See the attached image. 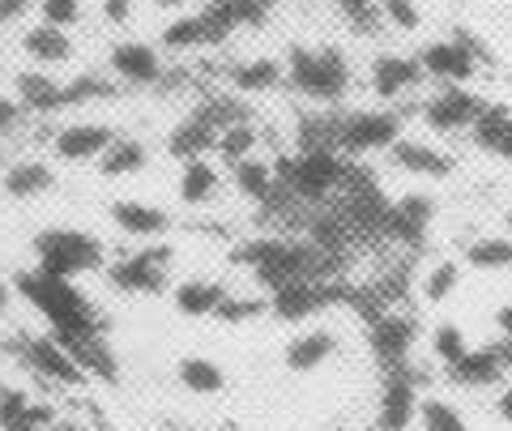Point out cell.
<instances>
[{
  "label": "cell",
  "mask_w": 512,
  "mask_h": 431,
  "mask_svg": "<svg viewBox=\"0 0 512 431\" xmlns=\"http://www.w3.org/2000/svg\"><path fill=\"white\" fill-rule=\"evenodd\" d=\"M13 286H18L22 299H30L43 312V321L52 325V333L64 346H73V342L99 333L90 299L77 291L73 278H56V274H47V269H26V274H18Z\"/></svg>",
  "instance_id": "cell-1"
},
{
  "label": "cell",
  "mask_w": 512,
  "mask_h": 431,
  "mask_svg": "<svg viewBox=\"0 0 512 431\" xmlns=\"http://www.w3.org/2000/svg\"><path fill=\"white\" fill-rule=\"evenodd\" d=\"M235 261L248 265L256 282L278 291L291 282H308V278H325V261L329 252L316 248L312 239H252V244L235 248Z\"/></svg>",
  "instance_id": "cell-2"
},
{
  "label": "cell",
  "mask_w": 512,
  "mask_h": 431,
  "mask_svg": "<svg viewBox=\"0 0 512 431\" xmlns=\"http://www.w3.org/2000/svg\"><path fill=\"white\" fill-rule=\"evenodd\" d=\"M282 65H286V86H295L303 99H312L320 107L342 103L350 90V77H355L346 52L333 43H291Z\"/></svg>",
  "instance_id": "cell-3"
},
{
  "label": "cell",
  "mask_w": 512,
  "mask_h": 431,
  "mask_svg": "<svg viewBox=\"0 0 512 431\" xmlns=\"http://www.w3.org/2000/svg\"><path fill=\"white\" fill-rule=\"evenodd\" d=\"M282 188L291 193L295 201H308V205H320L329 201L338 188H346V175H350V163L342 150H299L291 163H286L282 171Z\"/></svg>",
  "instance_id": "cell-4"
},
{
  "label": "cell",
  "mask_w": 512,
  "mask_h": 431,
  "mask_svg": "<svg viewBox=\"0 0 512 431\" xmlns=\"http://www.w3.org/2000/svg\"><path fill=\"white\" fill-rule=\"evenodd\" d=\"M35 257H39V269H47V274L82 278V274H90V269H99L107 261V252L90 231L47 227V231L35 235Z\"/></svg>",
  "instance_id": "cell-5"
},
{
  "label": "cell",
  "mask_w": 512,
  "mask_h": 431,
  "mask_svg": "<svg viewBox=\"0 0 512 431\" xmlns=\"http://www.w3.org/2000/svg\"><path fill=\"white\" fill-rule=\"evenodd\" d=\"M402 116L393 107H359V111H342L338 116V146L346 158H367V154H389L402 141Z\"/></svg>",
  "instance_id": "cell-6"
},
{
  "label": "cell",
  "mask_w": 512,
  "mask_h": 431,
  "mask_svg": "<svg viewBox=\"0 0 512 431\" xmlns=\"http://www.w3.org/2000/svg\"><path fill=\"white\" fill-rule=\"evenodd\" d=\"M171 261H175L171 244H141L137 252H124L120 261H111L107 278L124 295H158L167 286Z\"/></svg>",
  "instance_id": "cell-7"
},
{
  "label": "cell",
  "mask_w": 512,
  "mask_h": 431,
  "mask_svg": "<svg viewBox=\"0 0 512 431\" xmlns=\"http://www.w3.org/2000/svg\"><path fill=\"white\" fill-rule=\"evenodd\" d=\"M487 111V99L470 86H440L431 99L423 103V124L431 133H470L474 120Z\"/></svg>",
  "instance_id": "cell-8"
},
{
  "label": "cell",
  "mask_w": 512,
  "mask_h": 431,
  "mask_svg": "<svg viewBox=\"0 0 512 431\" xmlns=\"http://www.w3.org/2000/svg\"><path fill=\"white\" fill-rule=\"evenodd\" d=\"M235 35V26L222 18L218 5H205L201 13H180L175 22L163 26V47L167 52H201V47H218Z\"/></svg>",
  "instance_id": "cell-9"
},
{
  "label": "cell",
  "mask_w": 512,
  "mask_h": 431,
  "mask_svg": "<svg viewBox=\"0 0 512 431\" xmlns=\"http://www.w3.org/2000/svg\"><path fill=\"white\" fill-rule=\"evenodd\" d=\"M107 73L124 86H158V77L167 73L163 47H154L146 39H120L107 52Z\"/></svg>",
  "instance_id": "cell-10"
},
{
  "label": "cell",
  "mask_w": 512,
  "mask_h": 431,
  "mask_svg": "<svg viewBox=\"0 0 512 431\" xmlns=\"http://www.w3.org/2000/svg\"><path fill=\"white\" fill-rule=\"evenodd\" d=\"M512 367V342L500 338V342H487V346H470L453 367H448V380L461 389H491L500 385Z\"/></svg>",
  "instance_id": "cell-11"
},
{
  "label": "cell",
  "mask_w": 512,
  "mask_h": 431,
  "mask_svg": "<svg viewBox=\"0 0 512 431\" xmlns=\"http://www.w3.org/2000/svg\"><path fill=\"white\" fill-rule=\"evenodd\" d=\"M419 376L410 367H397V372H384V389H380V410L376 423L380 431H406L410 423H419Z\"/></svg>",
  "instance_id": "cell-12"
},
{
  "label": "cell",
  "mask_w": 512,
  "mask_h": 431,
  "mask_svg": "<svg viewBox=\"0 0 512 431\" xmlns=\"http://www.w3.org/2000/svg\"><path fill=\"white\" fill-rule=\"evenodd\" d=\"M116 129L99 120H69L60 124L56 137H52V150L60 163H99V158L116 146Z\"/></svg>",
  "instance_id": "cell-13"
},
{
  "label": "cell",
  "mask_w": 512,
  "mask_h": 431,
  "mask_svg": "<svg viewBox=\"0 0 512 431\" xmlns=\"http://www.w3.org/2000/svg\"><path fill=\"white\" fill-rule=\"evenodd\" d=\"M419 338V325L406 312H384L372 321V355L384 372H397V367H410V350Z\"/></svg>",
  "instance_id": "cell-14"
},
{
  "label": "cell",
  "mask_w": 512,
  "mask_h": 431,
  "mask_svg": "<svg viewBox=\"0 0 512 431\" xmlns=\"http://www.w3.org/2000/svg\"><path fill=\"white\" fill-rule=\"evenodd\" d=\"M419 65H423L427 77H436L440 86H466V82H474V77H478V69H483L453 35L423 43L419 47Z\"/></svg>",
  "instance_id": "cell-15"
},
{
  "label": "cell",
  "mask_w": 512,
  "mask_h": 431,
  "mask_svg": "<svg viewBox=\"0 0 512 431\" xmlns=\"http://www.w3.org/2000/svg\"><path fill=\"white\" fill-rule=\"evenodd\" d=\"M423 65L419 56H402V52H380L372 60V69H367V86H372V94L380 103H397L402 94H410L414 86L423 82Z\"/></svg>",
  "instance_id": "cell-16"
},
{
  "label": "cell",
  "mask_w": 512,
  "mask_h": 431,
  "mask_svg": "<svg viewBox=\"0 0 512 431\" xmlns=\"http://www.w3.org/2000/svg\"><path fill=\"white\" fill-rule=\"evenodd\" d=\"M333 303V291L325 278H308V282H291V286H278V291H269V312L278 316V321H312L316 312H325Z\"/></svg>",
  "instance_id": "cell-17"
},
{
  "label": "cell",
  "mask_w": 512,
  "mask_h": 431,
  "mask_svg": "<svg viewBox=\"0 0 512 431\" xmlns=\"http://www.w3.org/2000/svg\"><path fill=\"white\" fill-rule=\"evenodd\" d=\"M389 163L397 171L414 175V180H448V175L457 171L453 154L440 150V146H431V141H419V137H402V141H397V146L389 150Z\"/></svg>",
  "instance_id": "cell-18"
},
{
  "label": "cell",
  "mask_w": 512,
  "mask_h": 431,
  "mask_svg": "<svg viewBox=\"0 0 512 431\" xmlns=\"http://www.w3.org/2000/svg\"><path fill=\"white\" fill-rule=\"evenodd\" d=\"M26 363L35 367L39 376L56 380V385H82V380H90L86 367L77 363V355L56 338V333H47V338H30L26 342Z\"/></svg>",
  "instance_id": "cell-19"
},
{
  "label": "cell",
  "mask_w": 512,
  "mask_h": 431,
  "mask_svg": "<svg viewBox=\"0 0 512 431\" xmlns=\"http://www.w3.org/2000/svg\"><path fill=\"white\" fill-rule=\"evenodd\" d=\"M431 222H436V197H427V193H406L389 205V235L406 248L423 244Z\"/></svg>",
  "instance_id": "cell-20"
},
{
  "label": "cell",
  "mask_w": 512,
  "mask_h": 431,
  "mask_svg": "<svg viewBox=\"0 0 512 431\" xmlns=\"http://www.w3.org/2000/svg\"><path fill=\"white\" fill-rule=\"evenodd\" d=\"M111 222H116V231H124L128 239H141V244H150V239H163L171 231V218L167 210H158V205H146V201H111Z\"/></svg>",
  "instance_id": "cell-21"
},
{
  "label": "cell",
  "mask_w": 512,
  "mask_h": 431,
  "mask_svg": "<svg viewBox=\"0 0 512 431\" xmlns=\"http://www.w3.org/2000/svg\"><path fill=\"white\" fill-rule=\"evenodd\" d=\"M77 52L73 43V30H60V26H47V22H35L22 35V56L30 60V65L39 69H52V65H69Z\"/></svg>",
  "instance_id": "cell-22"
},
{
  "label": "cell",
  "mask_w": 512,
  "mask_h": 431,
  "mask_svg": "<svg viewBox=\"0 0 512 431\" xmlns=\"http://www.w3.org/2000/svg\"><path fill=\"white\" fill-rule=\"evenodd\" d=\"M470 141L487 158H500V163H512V107L504 103H487V111L474 120Z\"/></svg>",
  "instance_id": "cell-23"
},
{
  "label": "cell",
  "mask_w": 512,
  "mask_h": 431,
  "mask_svg": "<svg viewBox=\"0 0 512 431\" xmlns=\"http://www.w3.org/2000/svg\"><path fill=\"white\" fill-rule=\"evenodd\" d=\"M214 146H218V124L205 116L201 107L192 111L188 120L175 124L171 137H167V154H171V158H184V163H188V158H205Z\"/></svg>",
  "instance_id": "cell-24"
},
{
  "label": "cell",
  "mask_w": 512,
  "mask_h": 431,
  "mask_svg": "<svg viewBox=\"0 0 512 431\" xmlns=\"http://www.w3.org/2000/svg\"><path fill=\"white\" fill-rule=\"evenodd\" d=\"M333 355H338V338H333L329 329H303L286 342L282 363L291 367V372H316V367H325Z\"/></svg>",
  "instance_id": "cell-25"
},
{
  "label": "cell",
  "mask_w": 512,
  "mask_h": 431,
  "mask_svg": "<svg viewBox=\"0 0 512 431\" xmlns=\"http://www.w3.org/2000/svg\"><path fill=\"white\" fill-rule=\"evenodd\" d=\"M227 286L214 282V278H188L171 291L175 299V312L188 316V321H205V316H218V308L227 303Z\"/></svg>",
  "instance_id": "cell-26"
},
{
  "label": "cell",
  "mask_w": 512,
  "mask_h": 431,
  "mask_svg": "<svg viewBox=\"0 0 512 431\" xmlns=\"http://www.w3.org/2000/svg\"><path fill=\"white\" fill-rule=\"evenodd\" d=\"M52 184H56V171L43 158H18V163H9L5 175H0V188L18 201H35L43 193H52Z\"/></svg>",
  "instance_id": "cell-27"
},
{
  "label": "cell",
  "mask_w": 512,
  "mask_h": 431,
  "mask_svg": "<svg viewBox=\"0 0 512 431\" xmlns=\"http://www.w3.org/2000/svg\"><path fill=\"white\" fill-rule=\"evenodd\" d=\"M227 82H231L235 94H269V90H278L286 82V65L274 56H252V60L231 65Z\"/></svg>",
  "instance_id": "cell-28"
},
{
  "label": "cell",
  "mask_w": 512,
  "mask_h": 431,
  "mask_svg": "<svg viewBox=\"0 0 512 431\" xmlns=\"http://www.w3.org/2000/svg\"><path fill=\"white\" fill-rule=\"evenodd\" d=\"M231 184H235V193L239 197H248L256 205H269L278 197V188H282V175L265 163V158H244V163H235L231 167Z\"/></svg>",
  "instance_id": "cell-29"
},
{
  "label": "cell",
  "mask_w": 512,
  "mask_h": 431,
  "mask_svg": "<svg viewBox=\"0 0 512 431\" xmlns=\"http://www.w3.org/2000/svg\"><path fill=\"white\" fill-rule=\"evenodd\" d=\"M218 184H222V175H218V167L210 163V158H188V163L180 167L175 193H180L184 205H210L218 197Z\"/></svg>",
  "instance_id": "cell-30"
},
{
  "label": "cell",
  "mask_w": 512,
  "mask_h": 431,
  "mask_svg": "<svg viewBox=\"0 0 512 431\" xmlns=\"http://www.w3.org/2000/svg\"><path fill=\"white\" fill-rule=\"evenodd\" d=\"M175 376H180V385L197 397H218L227 389V372H222L210 355H184L175 363Z\"/></svg>",
  "instance_id": "cell-31"
},
{
  "label": "cell",
  "mask_w": 512,
  "mask_h": 431,
  "mask_svg": "<svg viewBox=\"0 0 512 431\" xmlns=\"http://www.w3.org/2000/svg\"><path fill=\"white\" fill-rule=\"evenodd\" d=\"M18 103L26 111H39V116H47V111H60L64 107V82L47 77L43 69L18 73Z\"/></svg>",
  "instance_id": "cell-32"
},
{
  "label": "cell",
  "mask_w": 512,
  "mask_h": 431,
  "mask_svg": "<svg viewBox=\"0 0 512 431\" xmlns=\"http://www.w3.org/2000/svg\"><path fill=\"white\" fill-rule=\"evenodd\" d=\"M146 167H150V150L133 137H120L116 146L99 158V171L107 175V180H128V175H141Z\"/></svg>",
  "instance_id": "cell-33"
},
{
  "label": "cell",
  "mask_w": 512,
  "mask_h": 431,
  "mask_svg": "<svg viewBox=\"0 0 512 431\" xmlns=\"http://www.w3.org/2000/svg\"><path fill=\"white\" fill-rule=\"evenodd\" d=\"M466 265L495 274V269H512V235H483L466 248Z\"/></svg>",
  "instance_id": "cell-34"
},
{
  "label": "cell",
  "mask_w": 512,
  "mask_h": 431,
  "mask_svg": "<svg viewBox=\"0 0 512 431\" xmlns=\"http://www.w3.org/2000/svg\"><path fill=\"white\" fill-rule=\"evenodd\" d=\"M69 350L77 355V363L86 367V376H90V380H107V385H111V380L120 376V367H116V355H111V346H107V342L99 338V333H94V338H82V342H73Z\"/></svg>",
  "instance_id": "cell-35"
},
{
  "label": "cell",
  "mask_w": 512,
  "mask_h": 431,
  "mask_svg": "<svg viewBox=\"0 0 512 431\" xmlns=\"http://www.w3.org/2000/svg\"><path fill=\"white\" fill-rule=\"evenodd\" d=\"M256 141H261V137H256V124H252V120H239V124H227V129L218 133L214 154H218L227 167H235V163H244V158H252Z\"/></svg>",
  "instance_id": "cell-36"
},
{
  "label": "cell",
  "mask_w": 512,
  "mask_h": 431,
  "mask_svg": "<svg viewBox=\"0 0 512 431\" xmlns=\"http://www.w3.org/2000/svg\"><path fill=\"white\" fill-rule=\"evenodd\" d=\"M419 427H423V431H470L466 414H461L453 402H444V397H423V406H419Z\"/></svg>",
  "instance_id": "cell-37"
},
{
  "label": "cell",
  "mask_w": 512,
  "mask_h": 431,
  "mask_svg": "<svg viewBox=\"0 0 512 431\" xmlns=\"http://www.w3.org/2000/svg\"><path fill=\"white\" fill-rule=\"evenodd\" d=\"M423 299L427 303H444V299H453V291L461 286V261H436L423 274Z\"/></svg>",
  "instance_id": "cell-38"
},
{
  "label": "cell",
  "mask_w": 512,
  "mask_h": 431,
  "mask_svg": "<svg viewBox=\"0 0 512 431\" xmlns=\"http://www.w3.org/2000/svg\"><path fill=\"white\" fill-rule=\"evenodd\" d=\"M466 350H470V342H466V333H461V325L444 321V325L431 329V355L444 363V372H448V367H453L461 355H466Z\"/></svg>",
  "instance_id": "cell-39"
},
{
  "label": "cell",
  "mask_w": 512,
  "mask_h": 431,
  "mask_svg": "<svg viewBox=\"0 0 512 431\" xmlns=\"http://www.w3.org/2000/svg\"><path fill=\"white\" fill-rule=\"evenodd\" d=\"M265 312H269V299H261V295H227V303L218 308L214 321H222V325H248V321H256V316H265Z\"/></svg>",
  "instance_id": "cell-40"
},
{
  "label": "cell",
  "mask_w": 512,
  "mask_h": 431,
  "mask_svg": "<svg viewBox=\"0 0 512 431\" xmlns=\"http://www.w3.org/2000/svg\"><path fill=\"white\" fill-rule=\"evenodd\" d=\"M35 9H39V22L60 26V30L82 26V18H86V0H39Z\"/></svg>",
  "instance_id": "cell-41"
},
{
  "label": "cell",
  "mask_w": 512,
  "mask_h": 431,
  "mask_svg": "<svg viewBox=\"0 0 512 431\" xmlns=\"http://www.w3.org/2000/svg\"><path fill=\"white\" fill-rule=\"evenodd\" d=\"M376 5H380V18L389 22L393 30H406V35H414V30L423 26L419 0H376Z\"/></svg>",
  "instance_id": "cell-42"
},
{
  "label": "cell",
  "mask_w": 512,
  "mask_h": 431,
  "mask_svg": "<svg viewBox=\"0 0 512 431\" xmlns=\"http://www.w3.org/2000/svg\"><path fill=\"white\" fill-rule=\"evenodd\" d=\"M26 414H30V397L22 389H5V393H0V427L18 431V427H26Z\"/></svg>",
  "instance_id": "cell-43"
},
{
  "label": "cell",
  "mask_w": 512,
  "mask_h": 431,
  "mask_svg": "<svg viewBox=\"0 0 512 431\" xmlns=\"http://www.w3.org/2000/svg\"><path fill=\"white\" fill-rule=\"evenodd\" d=\"M453 39H457L461 47H466V52L478 60V65H487V69L495 65V52H491V43H487L483 35H478V30H470V26H457V30H453Z\"/></svg>",
  "instance_id": "cell-44"
},
{
  "label": "cell",
  "mask_w": 512,
  "mask_h": 431,
  "mask_svg": "<svg viewBox=\"0 0 512 431\" xmlns=\"http://www.w3.org/2000/svg\"><path fill=\"white\" fill-rule=\"evenodd\" d=\"M329 5H333V9H342L359 30L372 26V18H380V5H376V0H329Z\"/></svg>",
  "instance_id": "cell-45"
},
{
  "label": "cell",
  "mask_w": 512,
  "mask_h": 431,
  "mask_svg": "<svg viewBox=\"0 0 512 431\" xmlns=\"http://www.w3.org/2000/svg\"><path fill=\"white\" fill-rule=\"evenodd\" d=\"M141 0H99V13H103V22L107 26H128L133 22V13H137Z\"/></svg>",
  "instance_id": "cell-46"
},
{
  "label": "cell",
  "mask_w": 512,
  "mask_h": 431,
  "mask_svg": "<svg viewBox=\"0 0 512 431\" xmlns=\"http://www.w3.org/2000/svg\"><path fill=\"white\" fill-rule=\"evenodd\" d=\"M35 5H39V0H0V30L13 26V22H22Z\"/></svg>",
  "instance_id": "cell-47"
},
{
  "label": "cell",
  "mask_w": 512,
  "mask_h": 431,
  "mask_svg": "<svg viewBox=\"0 0 512 431\" xmlns=\"http://www.w3.org/2000/svg\"><path fill=\"white\" fill-rule=\"evenodd\" d=\"M22 103L18 99H5V94H0V133H13L22 124Z\"/></svg>",
  "instance_id": "cell-48"
},
{
  "label": "cell",
  "mask_w": 512,
  "mask_h": 431,
  "mask_svg": "<svg viewBox=\"0 0 512 431\" xmlns=\"http://www.w3.org/2000/svg\"><path fill=\"white\" fill-rule=\"evenodd\" d=\"M495 414H500L504 423H512V380L500 389V397H495Z\"/></svg>",
  "instance_id": "cell-49"
},
{
  "label": "cell",
  "mask_w": 512,
  "mask_h": 431,
  "mask_svg": "<svg viewBox=\"0 0 512 431\" xmlns=\"http://www.w3.org/2000/svg\"><path fill=\"white\" fill-rule=\"evenodd\" d=\"M495 329H500V338L512 342V303H504V308H495Z\"/></svg>",
  "instance_id": "cell-50"
},
{
  "label": "cell",
  "mask_w": 512,
  "mask_h": 431,
  "mask_svg": "<svg viewBox=\"0 0 512 431\" xmlns=\"http://www.w3.org/2000/svg\"><path fill=\"white\" fill-rule=\"evenodd\" d=\"M150 5H154V9H167V13H171V9H184L188 0H150Z\"/></svg>",
  "instance_id": "cell-51"
},
{
  "label": "cell",
  "mask_w": 512,
  "mask_h": 431,
  "mask_svg": "<svg viewBox=\"0 0 512 431\" xmlns=\"http://www.w3.org/2000/svg\"><path fill=\"white\" fill-rule=\"evenodd\" d=\"M9 295H13V286H5V282H0V312H5V303H9Z\"/></svg>",
  "instance_id": "cell-52"
},
{
  "label": "cell",
  "mask_w": 512,
  "mask_h": 431,
  "mask_svg": "<svg viewBox=\"0 0 512 431\" xmlns=\"http://www.w3.org/2000/svg\"><path fill=\"white\" fill-rule=\"evenodd\" d=\"M504 231L512 235V205H508V214H504Z\"/></svg>",
  "instance_id": "cell-53"
},
{
  "label": "cell",
  "mask_w": 512,
  "mask_h": 431,
  "mask_svg": "<svg viewBox=\"0 0 512 431\" xmlns=\"http://www.w3.org/2000/svg\"><path fill=\"white\" fill-rule=\"evenodd\" d=\"M256 5H265V9H269V5H274V0H256Z\"/></svg>",
  "instance_id": "cell-54"
},
{
  "label": "cell",
  "mask_w": 512,
  "mask_h": 431,
  "mask_svg": "<svg viewBox=\"0 0 512 431\" xmlns=\"http://www.w3.org/2000/svg\"><path fill=\"white\" fill-rule=\"evenodd\" d=\"M18 431H30V427H18Z\"/></svg>",
  "instance_id": "cell-55"
},
{
  "label": "cell",
  "mask_w": 512,
  "mask_h": 431,
  "mask_svg": "<svg viewBox=\"0 0 512 431\" xmlns=\"http://www.w3.org/2000/svg\"><path fill=\"white\" fill-rule=\"evenodd\" d=\"M210 5H214V0H210Z\"/></svg>",
  "instance_id": "cell-56"
}]
</instances>
